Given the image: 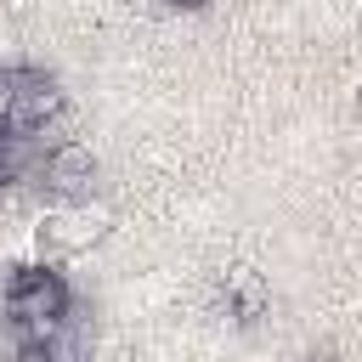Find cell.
Instances as JSON below:
<instances>
[{
	"mask_svg": "<svg viewBox=\"0 0 362 362\" xmlns=\"http://www.w3.org/2000/svg\"><path fill=\"white\" fill-rule=\"evenodd\" d=\"M68 317V283L45 266H23L11 283H6V322L23 334V339H51Z\"/></svg>",
	"mask_w": 362,
	"mask_h": 362,
	"instance_id": "obj_1",
	"label": "cell"
},
{
	"mask_svg": "<svg viewBox=\"0 0 362 362\" xmlns=\"http://www.w3.org/2000/svg\"><path fill=\"white\" fill-rule=\"evenodd\" d=\"M107 232V215L96 204H62L40 221V255H79Z\"/></svg>",
	"mask_w": 362,
	"mask_h": 362,
	"instance_id": "obj_2",
	"label": "cell"
},
{
	"mask_svg": "<svg viewBox=\"0 0 362 362\" xmlns=\"http://www.w3.org/2000/svg\"><path fill=\"white\" fill-rule=\"evenodd\" d=\"M11 79H17V96H11L6 130H45L62 113V85L45 68H11Z\"/></svg>",
	"mask_w": 362,
	"mask_h": 362,
	"instance_id": "obj_3",
	"label": "cell"
},
{
	"mask_svg": "<svg viewBox=\"0 0 362 362\" xmlns=\"http://www.w3.org/2000/svg\"><path fill=\"white\" fill-rule=\"evenodd\" d=\"M40 175H45V187H57V192H90V181H96V153H90L85 141H62V147H51V153L40 158Z\"/></svg>",
	"mask_w": 362,
	"mask_h": 362,
	"instance_id": "obj_4",
	"label": "cell"
},
{
	"mask_svg": "<svg viewBox=\"0 0 362 362\" xmlns=\"http://www.w3.org/2000/svg\"><path fill=\"white\" fill-rule=\"evenodd\" d=\"M226 294H232V305L243 311V322H249V317H260V305H266V283H260L255 272H243V266H238V272H226Z\"/></svg>",
	"mask_w": 362,
	"mask_h": 362,
	"instance_id": "obj_5",
	"label": "cell"
},
{
	"mask_svg": "<svg viewBox=\"0 0 362 362\" xmlns=\"http://www.w3.org/2000/svg\"><path fill=\"white\" fill-rule=\"evenodd\" d=\"M11 362H62V356H57V345H51V339H17Z\"/></svg>",
	"mask_w": 362,
	"mask_h": 362,
	"instance_id": "obj_6",
	"label": "cell"
},
{
	"mask_svg": "<svg viewBox=\"0 0 362 362\" xmlns=\"http://www.w3.org/2000/svg\"><path fill=\"white\" fill-rule=\"evenodd\" d=\"M11 96H17V79H11V68H0V124L11 119Z\"/></svg>",
	"mask_w": 362,
	"mask_h": 362,
	"instance_id": "obj_7",
	"label": "cell"
},
{
	"mask_svg": "<svg viewBox=\"0 0 362 362\" xmlns=\"http://www.w3.org/2000/svg\"><path fill=\"white\" fill-rule=\"evenodd\" d=\"M175 6H204V0H175Z\"/></svg>",
	"mask_w": 362,
	"mask_h": 362,
	"instance_id": "obj_8",
	"label": "cell"
},
{
	"mask_svg": "<svg viewBox=\"0 0 362 362\" xmlns=\"http://www.w3.org/2000/svg\"><path fill=\"white\" fill-rule=\"evenodd\" d=\"M356 119H362V96H356Z\"/></svg>",
	"mask_w": 362,
	"mask_h": 362,
	"instance_id": "obj_9",
	"label": "cell"
},
{
	"mask_svg": "<svg viewBox=\"0 0 362 362\" xmlns=\"http://www.w3.org/2000/svg\"><path fill=\"white\" fill-rule=\"evenodd\" d=\"M305 362H317V356H305Z\"/></svg>",
	"mask_w": 362,
	"mask_h": 362,
	"instance_id": "obj_10",
	"label": "cell"
}]
</instances>
